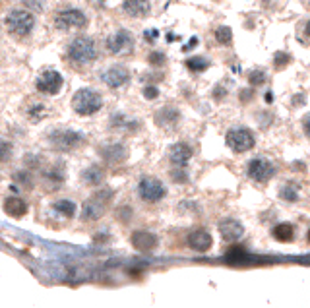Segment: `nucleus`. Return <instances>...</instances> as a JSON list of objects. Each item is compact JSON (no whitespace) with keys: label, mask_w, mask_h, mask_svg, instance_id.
Instances as JSON below:
<instances>
[{"label":"nucleus","mask_w":310,"mask_h":308,"mask_svg":"<svg viewBox=\"0 0 310 308\" xmlns=\"http://www.w3.org/2000/svg\"><path fill=\"white\" fill-rule=\"evenodd\" d=\"M103 107V99L97 91L93 89H78L72 97V109L76 110L78 114L82 117H89V114H95L97 110Z\"/></svg>","instance_id":"nucleus-1"},{"label":"nucleus","mask_w":310,"mask_h":308,"mask_svg":"<svg viewBox=\"0 0 310 308\" xmlns=\"http://www.w3.org/2000/svg\"><path fill=\"white\" fill-rule=\"evenodd\" d=\"M68 58L76 64H88L97 58L95 43L89 37H78L68 45Z\"/></svg>","instance_id":"nucleus-2"},{"label":"nucleus","mask_w":310,"mask_h":308,"mask_svg":"<svg viewBox=\"0 0 310 308\" xmlns=\"http://www.w3.org/2000/svg\"><path fill=\"white\" fill-rule=\"evenodd\" d=\"M6 25H8V31L18 37H25L33 31L35 18L31 12L27 10H12L6 16Z\"/></svg>","instance_id":"nucleus-3"},{"label":"nucleus","mask_w":310,"mask_h":308,"mask_svg":"<svg viewBox=\"0 0 310 308\" xmlns=\"http://www.w3.org/2000/svg\"><path fill=\"white\" fill-rule=\"evenodd\" d=\"M225 142L235 153H244V151H250L254 147L256 138L248 128H232L225 136Z\"/></svg>","instance_id":"nucleus-4"},{"label":"nucleus","mask_w":310,"mask_h":308,"mask_svg":"<svg viewBox=\"0 0 310 308\" xmlns=\"http://www.w3.org/2000/svg\"><path fill=\"white\" fill-rule=\"evenodd\" d=\"M49 142L58 151H72L84 143V136L74 130H55L49 136Z\"/></svg>","instance_id":"nucleus-5"},{"label":"nucleus","mask_w":310,"mask_h":308,"mask_svg":"<svg viewBox=\"0 0 310 308\" xmlns=\"http://www.w3.org/2000/svg\"><path fill=\"white\" fill-rule=\"evenodd\" d=\"M112 198V190H101L91 200L84 204V211L82 217L86 221H97L105 213V204Z\"/></svg>","instance_id":"nucleus-6"},{"label":"nucleus","mask_w":310,"mask_h":308,"mask_svg":"<svg viewBox=\"0 0 310 308\" xmlns=\"http://www.w3.org/2000/svg\"><path fill=\"white\" fill-rule=\"evenodd\" d=\"M55 25L58 29H74V27H86L88 25V18L84 16L82 10L76 8H68V10L58 12L55 16Z\"/></svg>","instance_id":"nucleus-7"},{"label":"nucleus","mask_w":310,"mask_h":308,"mask_svg":"<svg viewBox=\"0 0 310 308\" xmlns=\"http://www.w3.org/2000/svg\"><path fill=\"white\" fill-rule=\"evenodd\" d=\"M138 192H140L142 200L151 202V204L165 198V186H163V182L159 178H153V176L142 178L140 184H138Z\"/></svg>","instance_id":"nucleus-8"},{"label":"nucleus","mask_w":310,"mask_h":308,"mask_svg":"<svg viewBox=\"0 0 310 308\" xmlns=\"http://www.w3.org/2000/svg\"><path fill=\"white\" fill-rule=\"evenodd\" d=\"M62 84H64V80L56 70H45L43 74L37 78L35 88L39 93H45V95H56L62 88Z\"/></svg>","instance_id":"nucleus-9"},{"label":"nucleus","mask_w":310,"mask_h":308,"mask_svg":"<svg viewBox=\"0 0 310 308\" xmlns=\"http://www.w3.org/2000/svg\"><path fill=\"white\" fill-rule=\"evenodd\" d=\"M248 176L256 180V182H267L272 176L276 175V167L272 161H267L264 157H256L248 163V169H246Z\"/></svg>","instance_id":"nucleus-10"},{"label":"nucleus","mask_w":310,"mask_h":308,"mask_svg":"<svg viewBox=\"0 0 310 308\" xmlns=\"http://www.w3.org/2000/svg\"><path fill=\"white\" fill-rule=\"evenodd\" d=\"M101 80H103V82H105L109 88L119 89V88L126 86V84L130 82V72H128L124 66H121V64H114V66H111L109 70H105V72H103Z\"/></svg>","instance_id":"nucleus-11"},{"label":"nucleus","mask_w":310,"mask_h":308,"mask_svg":"<svg viewBox=\"0 0 310 308\" xmlns=\"http://www.w3.org/2000/svg\"><path fill=\"white\" fill-rule=\"evenodd\" d=\"M134 39L130 31H126V29H121V31H117V33H112L107 41H105V47H107V51L112 53V55H119V53H124V51H128L130 47H132Z\"/></svg>","instance_id":"nucleus-12"},{"label":"nucleus","mask_w":310,"mask_h":308,"mask_svg":"<svg viewBox=\"0 0 310 308\" xmlns=\"http://www.w3.org/2000/svg\"><path fill=\"white\" fill-rule=\"evenodd\" d=\"M219 233H221V237L225 241L235 242L244 235V227L241 221L229 217V219H223L221 223H219Z\"/></svg>","instance_id":"nucleus-13"},{"label":"nucleus","mask_w":310,"mask_h":308,"mask_svg":"<svg viewBox=\"0 0 310 308\" xmlns=\"http://www.w3.org/2000/svg\"><path fill=\"white\" fill-rule=\"evenodd\" d=\"M99 153L107 163L119 165V163H122V161L126 159L128 151H126V147H124L122 143H111V145H103L99 149Z\"/></svg>","instance_id":"nucleus-14"},{"label":"nucleus","mask_w":310,"mask_h":308,"mask_svg":"<svg viewBox=\"0 0 310 308\" xmlns=\"http://www.w3.org/2000/svg\"><path fill=\"white\" fill-rule=\"evenodd\" d=\"M169 159L177 167H184L192 159V147L184 142H177L169 149Z\"/></svg>","instance_id":"nucleus-15"},{"label":"nucleus","mask_w":310,"mask_h":308,"mask_svg":"<svg viewBox=\"0 0 310 308\" xmlns=\"http://www.w3.org/2000/svg\"><path fill=\"white\" fill-rule=\"evenodd\" d=\"M132 246L138 248L140 252H149L157 246V237L149 231H136L132 233Z\"/></svg>","instance_id":"nucleus-16"},{"label":"nucleus","mask_w":310,"mask_h":308,"mask_svg":"<svg viewBox=\"0 0 310 308\" xmlns=\"http://www.w3.org/2000/svg\"><path fill=\"white\" fill-rule=\"evenodd\" d=\"M211 244H213V239L208 231L204 229H198V231L190 233L188 235V246L192 250H198V252H206L210 250Z\"/></svg>","instance_id":"nucleus-17"},{"label":"nucleus","mask_w":310,"mask_h":308,"mask_svg":"<svg viewBox=\"0 0 310 308\" xmlns=\"http://www.w3.org/2000/svg\"><path fill=\"white\" fill-rule=\"evenodd\" d=\"M122 8L130 18H145L151 10V4L149 0H122Z\"/></svg>","instance_id":"nucleus-18"},{"label":"nucleus","mask_w":310,"mask_h":308,"mask_svg":"<svg viewBox=\"0 0 310 308\" xmlns=\"http://www.w3.org/2000/svg\"><path fill=\"white\" fill-rule=\"evenodd\" d=\"M178 119H180V112H178L175 107H163V109L155 114V122H157L159 126H163V128H167V126H175L178 122Z\"/></svg>","instance_id":"nucleus-19"},{"label":"nucleus","mask_w":310,"mask_h":308,"mask_svg":"<svg viewBox=\"0 0 310 308\" xmlns=\"http://www.w3.org/2000/svg\"><path fill=\"white\" fill-rule=\"evenodd\" d=\"M4 211L8 215H12V217H22V215H25V211H27V204L22 198H14L12 196V198H8L4 202Z\"/></svg>","instance_id":"nucleus-20"},{"label":"nucleus","mask_w":310,"mask_h":308,"mask_svg":"<svg viewBox=\"0 0 310 308\" xmlns=\"http://www.w3.org/2000/svg\"><path fill=\"white\" fill-rule=\"evenodd\" d=\"M272 233H274V239L279 242H291L295 239V227L291 223H279Z\"/></svg>","instance_id":"nucleus-21"},{"label":"nucleus","mask_w":310,"mask_h":308,"mask_svg":"<svg viewBox=\"0 0 310 308\" xmlns=\"http://www.w3.org/2000/svg\"><path fill=\"white\" fill-rule=\"evenodd\" d=\"M103 176H105V173H103V169H101V167L91 165V167H88L84 173H82V180H84L86 184H89V186H97V184H101Z\"/></svg>","instance_id":"nucleus-22"},{"label":"nucleus","mask_w":310,"mask_h":308,"mask_svg":"<svg viewBox=\"0 0 310 308\" xmlns=\"http://www.w3.org/2000/svg\"><path fill=\"white\" fill-rule=\"evenodd\" d=\"M184 64L190 72H206L210 68V60L206 56H190Z\"/></svg>","instance_id":"nucleus-23"},{"label":"nucleus","mask_w":310,"mask_h":308,"mask_svg":"<svg viewBox=\"0 0 310 308\" xmlns=\"http://www.w3.org/2000/svg\"><path fill=\"white\" fill-rule=\"evenodd\" d=\"M215 41L219 45H231L232 41V31L231 27H227V25H219L217 29H215Z\"/></svg>","instance_id":"nucleus-24"},{"label":"nucleus","mask_w":310,"mask_h":308,"mask_svg":"<svg viewBox=\"0 0 310 308\" xmlns=\"http://www.w3.org/2000/svg\"><path fill=\"white\" fill-rule=\"evenodd\" d=\"M55 209L58 213H62L64 217H72V215L76 213V204L70 202V200H60V202H56L55 204Z\"/></svg>","instance_id":"nucleus-25"},{"label":"nucleus","mask_w":310,"mask_h":308,"mask_svg":"<svg viewBox=\"0 0 310 308\" xmlns=\"http://www.w3.org/2000/svg\"><path fill=\"white\" fill-rule=\"evenodd\" d=\"M27 114H29V119L33 122H39L47 114V107H45L43 103H33V105H29Z\"/></svg>","instance_id":"nucleus-26"},{"label":"nucleus","mask_w":310,"mask_h":308,"mask_svg":"<svg viewBox=\"0 0 310 308\" xmlns=\"http://www.w3.org/2000/svg\"><path fill=\"white\" fill-rule=\"evenodd\" d=\"M279 196L285 200V202H297L299 200V188L295 186V184H285V186L281 188Z\"/></svg>","instance_id":"nucleus-27"},{"label":"nucleus","mask_w":310,"mask_h":308,"mask_svg":"<svg viewBox=\"0 0 310 308\" xmlns=\"http://www.w3.org/2000/svg\"><path fill=\"white\" fill-rule=\"evenodd\" d=\"M266 72L264 70H252L250 74H248V84L252 86V88H258V86H262V84H266Z\"/></svg>","instance_id":"nucleus-28"},{"label":"nucleus","mask_w":310,"mask_h":308,"mask_svg":"<svg viewBox=\"0 0 310 308\" xmlns=\"http://www.w3.org/2000/svg\"><path fill=\"white\" fill-rule=\"evenodd\" d=\"M147 60H149V64L155 68L163 66L167 62V56L161 53V51H153V53H149V56H147Z\"/></svg>","instance_id":"nucleus-29"},{"label":"nucleus","mask_w":310,"mask_h":308,"mask_svg":"<svg viewBox=\"0 0 310 308\" xmlns=\"http://www.w3.org/2000/svg\"><path fill=\"white\" fill-rule=\"evenodd\" d=\"M289 62H291V56H289L287 53H276V58H274V64H276V68L287 66Z\"/></svg>","instance_id":"nucleus-30"},{"label":"nucleus","mask_w":310,"mask_h":308,"mask_svg":"<svg viewBox=\"0 0 310 308\" xmlns=\"http://www.w3.org/2000/svg\"><path fill=\"white\" fill-rule=\"evenodd\" d=\"M22 2L25 8L35 10V12H41L45 8V0H22Z\"/></svg>","instance_id":"nucleus-31"},{"label":"nucleus","mask_w":310,"mask_h":308,"mask_svg":"<svg viewBox=\"0 0 310 308\" xmlns=\"http://www.w3.org/2000/svg\"><path fill=\"white\" fill-rule=\"evenodd\" d=\"M246 256V252L243 250V246H235L232 250H229V254H227V258L231 260V262H239L241 258H244Z\"/></svg>","instance_id":"nucleus-32"},{"label":"nucleus","mask_w":310,"mask_h":308,"mask_svg":"<svg viewBox=\"0 0 310 308\" xmlns=\"http://www.w3.org/2000/svg\"><path fill=\"white\" fill-rule=\"evenodd\" d=\"M144 97L145 99H157L159 97V89L155 88V86H145L144 88Z\"/></svg>","instance_id":"nucleus-33"},{"label":"nucleus","mask_w":310,"mask_h":308,"mask_svg":"<svg viewBox=\"0 0 310 308\" xmlns=\"http://www.w3.org/2000/svg\"><path fill=\"white\" fill-rule=\"evenodd\" d=\"M144 37H145V41H147V43H153L155 39L159 37V31H157V29H147V31L144 33Z\"/></svg>","instance_id":"nucleus-34"},{"label":"nucleus","mask_w":310,"mask_h":308,"mask_svg":"<svg viewBox=\"0 0 310 308\" xmlns=\"http://www.w3.org/2000/svg\"><path fill=\"white\" fill-rule=\"evenodd\" d=\"M117 215H119V219L121 221H128L130 219V215H132V211H130V208H121Z\"/></svg>","instance_id":"nucleus-35"},{"label":"nucleus","mask_w":310,"mask_h":308,"mask_svg":"<svg viewBox=\"0 0 310 308\" xmlns=\"http://www.w3.org/2000/svg\"><path fill=\"white\" fill-rule=\"evenodd\" d=\"M239 97H241V103H246V101H250L254 97V91H252V89H243Z\"/></svg>","instance_id":"nucleus-36"},{"label":"nucleus","mask_w":310,"mask_h":308,"mask_svg":"<svg viewBox=\"0 0 310 308\" xmlns=\"http://www.w3.org/2000/svg\"><path fill=\"white\" fill-rule=\"evenodd\" d=\"M171 175H173V178H175L177 182H186V178H188V176H186V173H184V171H173Z\"/></svg>","instance_id":"nucleus-37"},{"label":"nucleus","mask_w":310,"mask_h":308,"mask_svg":"<svg viewBox=\"0 0 310 308\" xmlns=\"http://www.w3.org/2000/svg\"><path fill=\"white\" fill-rule=\"evenodd\" d=\"M213 97H215V99H223V97H225V88H223V86H217V88L213 89Z\"/></svg>","instance_id":"nucleus-38"},{"label":"nucleus","mask_w":310,"mask_h":308,"mask_svg":"<svg viewBox=\"0 0 310 308\" xmlns=\"http://www.w3.org/2000/svg\"><path fill=\"white\" fill-rule=\"evenodd\" d=\"M8 153H10V143L2 142V161H6V159H8Z\"/></svg>","instance_id":"nucleus-39"},{"label":"nucleus","mask_w":310,"mask_h":308,"mask_svg":"<svg viewBox=\"0 0 310 308\" xmlns=\"http://www.w3.org/2000/svg\"><path fill=\"white\" fill-rule=\"evenodd\" d=\"M302 128H304V132L310 136V114H306V117H304V121H302Z\"/></svg>","instance_id":"nucleus-40"},{"label":"nucleus","mask_w":310,"mask_h":308,"mask_svg":"<svg viewBox=\"0 0 310 308\" xmlns=\"http://www.w3.org/2000/svg\"><path fill=\"white\" fill-rule=\"evenodd\" d=\"M198 43V37H192V39H190V43L186 45V47H184V51H188V49H192V47H194V45Z\"/></svg>","instance_id":"nucleus-41"},{"label":"nucleus","mask_w":310,"mask_h":308,"mask_svg":"<svg viewBox=\"0 0 310 308\" xmlns=\"http://www.w3.org/2000/svg\"><path fill=\"white\" fill-rule=\"evenodd\" d=\"M302 101H304L302 95H295V97H293V103H295V105H302Z\"/></svg>","instance_id":"nucleus-42"},{"label":"nucleus","mask_w":310,"mask_h":308,"mask_svg":"<svg viewBox=\"0 0 310 308\" xmlns=\"http://www.w3.org/2000/svg\"><path fill=\"white\" fill-rule=\"evenodd\" d=\"M304 35H306V37H310V22L304 23Z\"/></svg>","instance_id":"nucleus-43"},{"label":"nucleus","mask_w":310,"mask_h":308,"mask_svg":"<svg viewBox=\"0 0 310 308\" xmlns=\"http://www.w3.org/2000/svg\"><path fill=\"white\" fill-rule=\"evenodd\" d=\"M306 241L310 242V229H308V233H306Z\"/></svg>","instance_id":"nucleus-44"}]
</instances>
